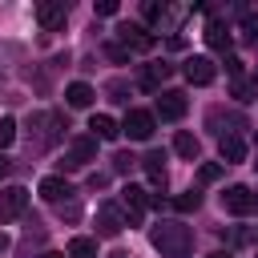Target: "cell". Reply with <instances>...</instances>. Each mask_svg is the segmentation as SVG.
Here are the masks:
<instances>
[{
	"mask_svg": "<svg viewBox=\"0 0 258 258\" xmlns=\"http://www.w3.org/2000/svg\"><path fill=\"white\" fill-rule=\"evenodd\" d=\"M121 210H125V226H137L149 210V194L141 185H125L121 189Z\"/></svg>",
	"mask_w": 258,
	"mask_h": 258,
	"instance_id": "obj_5",
	"label": "cell"
},
{
	"mask_svg": "<svg viewBox=\"0 0 258 258\" xmlns=\"http://www.w3.org/2000/svg\"><path fill=\"white\" fill-rule=\"evenodd\" d=\"M117 32H121V44H125L129 52H133V48H137V52H145V48H153V36H149V32H145L141 24H121Z\"/></svg>",
	"mask_w": 258,
	"mask_h": 258,
	"instance_id": "obj_11",
	"label": "cell"
},
{
	"mask_svg": "<svg viewBox=\"0 0 258 258\" xmlns=\"http://www.w3.org/2000/svg\"><path fill=\"white\" fill-rule=\"evenodd\" d=\"M12 141H16V121L4 117V121H0V149H8Z\"/></svg>",
	"mask_w": 258,
	"mask_h": 258,
	"instance_id": "obj_23",
	"label": "cell"
},
{
	"mask_svg": "<svg viewBox=\"0 0 258 258\" xmlns=\"http://www.w3.org/2000/svg\"><path fill=\"white\" fill-rule=\"evenodd\" d=\"M8 169H12V161H8V157H4V153H0V181H4V177H8Z\"/></svg>",
	"mask_w": 258,
	"mask_h": 258,
	"instance_id": "obj_30",
	"label": "cell"
},
{
	"mask_svg": "<svg viewBox=\"0 0 258 258\" xmlns=\"http://www.w3.org/2000/svg\"><path fill=\"white\" fill-rule=\"evenodd\" d=\"M109 258H129V254H125V250H113V254H109Z\"/></svg>",
	"mask_w": 258,
	"mask_h": 258,
	"instance_id": "obj_34",
	"label": "cell"
},
{
	"mask_svg": "<svg viewBox=\"0 0 258 258\" xmlns=\"http://www.w3.org/2000/svg\"><path fill=\"white\" fill-rule=\"evenodd\" d=\"M113 12H117V0H101L97 4V16H113Z\"/></svg>",
	"mask_w": 258,
	"mask_h": 258,
	"instance_id": "obj_27",
	"label": "cell"
},
{
	"mask_svg": "<svg viewBox=\"0 0 258 258\" xmlns=\"http://www.w3.org/2000/svg\"><path fill=\"white\" fill-rule=\"evenodd\" d=\"M206 44H210V48H230V28H226L222 20H210V28H206Z\"/></svg>",
	"mask_w": 258,
	"mask_h": 258,
	"instance_id": "obj_18",
	"label": "cell"
},
{
	"mask_svg": "<svg viewBox=\"0 0 258 258\" xmlns=\"http://www.w3.org/2000/svg\"><path fill=\"white\" fill-rule=\"evenodd\" d=\"M40 198L52 202V206H60L64 198H73V185H69L64 177H44V181H40Z\"/></svg>",
	"mask_w": 258,
	"mask_h": 258,
	"instance_id": "obj_14",
	"label": "cell"
},
{
	"mask_svg": "<svg viewBox=\"0 0 258 258\" xmlns=\"http://www.w3.org/2000/svg\"><path fill=\"white\" fill-rule=\"evenodd\" d=\"M40 258H64V254H56V250H44V254H40Z\"/></svg>",
	"mask_w": 258,
	"mask_h": 258,
	"instance_id": "obj_31",
	"label": "cell"
},
{
	"mask_svg": "<svg viewBox=\"0 0 258 258\" xmlns=\"http://www.w3.org/2000/svg\"><path fill=\"white\" fill-rule=\"evenodd\" d=\"M149 242L161 258H189V250H194V234L181 222H157L149 230Z\"/></svg>",
	"mask_w": 258,
	"mask_h": 258,
	"instance_id": "obj_1",
	"label": "cell"
},
{
	"mask_svg": "<svg viewBox=\"0 0 258 258\" xmlns=\"http://www.w3.org/2000/svg\"><path fill=\"white\" fill-rule=\"evenodd\" d=\"M141 165H145V173H149V185L161 189V185H165V153H161V149H149V153L141 157Z\"/></svg>",
	"mask_w": 258,
	"mask_h": 258,
	"instance_id": "obj_12",
	"label": "cell"
},
{
	"mask_svg": "<svg viewBox=\"0 0 258 258\" xmlns=\"http://www.w3.org/2000/svg\"><path fill=\"white\" fill-rule=\"evenodd\" d=\"M157 117H161V121H181V117H185V93L165 89V93L157 97Z\"/></svg>",
	"mask_w": 258,
	"mask_h": 258,
	"instance_id": "obj_9",
	"label": "cell"
},
{
	"mask_svg": "<svg viewBox=\"0 0 258 258\" xmlns=\"http://www.w3.org/2000/svg\"><path fill=\"white\" fill-rule=\"evenodd\" d=\"M165 16V4H145V20H161Z\"/></svg>",
	"mask_w": 258,
	"mask_h": 258,
	"instance_id": "obj_26",
	"label": "cell"
},
{
	"mask_svg": "<svg viewBox=\"0 0 258 258\" xmlns=\"http://www.w3.org/2000/svg\"><path fill=\"white\" fill-rule=\"evenodd\" d=\"M121 226H125V210L113 206V202H105V206L97 210V234H101V238H117Z\"/></svg>",
	"mask_w": 258,
	"mask_h": 258,
	"instance_id": "obj_8",
	"label": "cell"
},
{
	"mask_svg": "<svg viewBox=\"0 0 258 258\" xmlns=\"http://www.w3.org/2000/svg\"><path fill=\"white\" fill-rule=\"evenodd\" d=\"M165 77H169V64H165V60H153V64H145V73H141V89H149V93H153Z\"/></svg>",
	"mask_w": 258,
	"mask_h": 258,
	"instance_id": "obj_17",
	"label": "cell"
},
{
	"mask_svg": "<svg viewBox=\"0 0 258 258\" xmlns=\"http://www.w3.org/2000/svg\"><path fill=\"white\" fill-rule=\"evenodd\" d=\"M89 129H93V137H97V141H113V137L121 133V125H117L113 117H105V113H97V117L89 121Z\"/></svg>",
	"mask_w": 258,
	"mask_h": 258,
	"instance_id": "obj_16",
	"label": "cell"
},
{
	"mask_svg": "<svg viewBox=\"0 0 258 258\" xmlns=\"http://www.w3.org/2000/svg\"><path fill=\"white\" fill-rule=\"evenodd\" d=\"M222 206L230 210V214H258V189H250V185H230L226 194H222Z\"/></svg>",
	"mask_w": 258,
	"mask_h": 258,
	"instance_id": "obj_3",
	"label": "cell"
},
{
	"mask_svg": "<svg viewBox=\"0 0 258 258\" xmlns=\"http://www.w3.org/2000/svg\"><path fill=\"white\" fill-rule=\"evenodd\" d=\"M234 97H238V101H254V97H258V81L238 77V81H234Z\"/></svg>",
	"mask_w": 258,
	"mask_h": 258,
	"instance_id": "obj_21",
	"label": "cell"
},
{
	"mask_svg": "<svg viewBox=\"0 0 258 258\" xmlns=\"http://www.w3.org/2000/svg\"><path fill=\"white\" fill-rule=\"evenodd\" d=\"M69 258H97V238H73Z\"/></svg>",
	"mask_w": 258,
	"mask_h": 258,
	"instance_id": "obj_20",
	"label": "cell"
},
{
	"mask_svg": "<svg viewBox=\"0 0 258 258\" xmlns=\"http://www.w3.org/2000/svg\"><path fill=\"white\" fill-rule=\"evenodd\" d=\"M4 250H8V238H4V234H0V254H4Z\"/></svg>",
	"mask_w": 258,
	"mask_h": 258,
	"instance_id": "obj_33",
	"label": "cell"
},
{
	"mask_svg": "<svg viewBox=\"0 0 258 258\" xmlns=\"http://www.w3.org/2000/svg\"><path fill=\"white\" fill-rule=\"evenodd\" d=\"M121 133H129V141H149V137H153V113L129 109L125 121H121Z\"/></svg>",
	"mask_w": 258,
	"mask_h": 258,
	"instance_id": "obj_6",
	"label": "cell"
},
{
	"mask_svg": "<svg viewBox=\"0 0 258 258\" xmlns=\"http://www.w3.org/2000/svg\"><path fill=\"white\" fill-rule=\"evenodd\" d=\"M129 165H133V157H129V153H113V169H117V173H125Z\"/></svg>",
	"mask_w": 258,
	"mask_h": 258,
	"instance_id": "obj_25",
	"label": "cell"
},
{
	"mask_svg": "<svg viewBox=\"0 0 258 258\" xmlns=\"http://www.w3.org/2000/svg\"><path fill=\"white\" fill-rule=\"evenodd\" d=\"M24 210H28V189H24V185H8V189H0V226L16 222Z\"/></svg>",
	"mask_w": 258,
	"mask_h": 258,
	"instance_id": "obj_2",
	"label": "cell"
},
{
	"mask_svg": "<svg viewBox=\"0 0 258 258\" xmlns=\"http://www.w3.org/2000/svg\"><path fill=\"white\" fill-rule=\"evenodd\" d=\"M226 69H230V77H234V81L242 77V60H238V56H230V60H226Z\"/></svg>",
	"mask_w": 258,
	"mask_h": 258,
	"instance_id": "obj_29",
	"label": "cell"
},
{
	"mask_svg": "<svg viewBox=\"0 0 258 258\" xmlns=\"http://www.w3.org/2000/svg\"><path fill=\"white\" fill-rule=\"evenodd\" d=\"M218 153H222V161H226V165H234V161H242V157H246V141H242L238 133H222Z\"/></svg>",
	"mask_w": 258,
	"mask_h": 258,
	"instance_id": "obj_13",
	"label": "cell"
},
{
	"mask_svg": "<svg viewBox=\"0 0 258 258\" xmlns=\"http://www.w3.org/2000/svg\"><path fill=\"white\" fill-rule=\"evenodd\" d=\"M109 56H113V60H129V48H125V44H109Z\"/></svg>",
	"mask_w": 258,
	"mask_h": 258,
	"instance_id": "obj_28",
	"label": "cell"
},
{
	"mask_svg": "<svg viewBox=\"0 0 258 258\" xmlns=\"http://www.w3.org/2000/svg\"><path fill=\"white\" fill-rule=\"evenodd\" d=\"M173 206H177L181 214H189V210H198V206H202V194H198V189H189V194H181Z\"/></svg>",
	"mask_w": 258,
	"mask_h": 258,
	"instance_id": "obj_22",
	"label": "cell"
},
{
	"mask_svg": "<svg viewBox=\"0 0 258 258\" xmlns=\"http://www.w3.org/2000/svg\"><path fill=\"white\" fill-rule=\"evenodd\" d=\"M198 177L210 185V181H218V177H222V165H214V161H210V165H202V169H198Z\"/></svg>",
	"mask_w": 258,
	"mask_h": 258,
	"instance_id": "obj_24",
	"label": "cell"
},
{
	"mask_svg": "<svg viewBox=\"0 0 258 258\" xmlns=\"http://www.w3.org/2000/svg\"><path fill=\"white\" fill-rule=\"evenodd\" d=\"M181 73H185V81H189V85H210V81L218 77V69H214V60H210V56H189Z\"/></svg>",
	"mask_w": 258,
	"mask_h": 258,
	"instance_id": "obj_10",
	"label": "cell"
},
{
	"mask_svg": "<svg viewBox=\"0 0 258 258\" xmlns=\"http://www.w3.org/2000/svg\"><path fill=\"white\" fill-rule=\"evenodd\" d=\"M93 97H97V93H93V85H85V81H77V85H69V89H64V101H69L73 109H89V105H93Z\"/></svg>",
	"mask_w": 258,
	"mask_h": 258,
	"instance_id": "obj_15",
	"label": "cell"
},
{
	"mask_svg": "<svg viewBox=\"0 0 258 258\" xmlns=\"http://www.w3.org/2000/svg\"><path fill=\"white\" fill-rule=\"evenodd\" d=\"M210 258H234V254H230V250H218V254H210Z\"/></svg>",
	"mask_w": 258,
	"mask_h": 258,
	"instance_id": "obj_32",
	"label": "cell"
},
{
	"mask_svg": "<svg viewBox=\"0 0 258 258\" xmlns=\"http://www.w3.org/2000/svg\"><path fill=\"white\" fill-rule=\"evenodd\" d=\"M173 153L185 157V161H198V137L194 133H177L173 137Z\"/></svg>",
	"mask_w": 258,
	"mask_h": 258,
	"instance_id": "obj_19",
	"label": "cell"
},
{
	"mask_svg": "<svg viewBox=\"0 0 258 258\" xmlns=\"http://www.w3.org/2000/svg\"><path fill=\"white\" fill-rule=\"evenodd\" d=\"M89 161H97V137H77V141H69V149H64V169H85Z\"/></svg>",
	"mask_w": 258,
	"mask_h": 258,
	"instance_id": "obj_4",
	"label": "cell"
},
{
	"mask_svg": "<svg viewBox=\"0 0 258 258\" xmlns=\"http://www.w3.org/2000/svg\"><path fill=\"white\" fill-rule=\"evenodd\" d=\"M64 16H69V4H64V0H40V4H36V20H40L44 32H56V28L64 24Z\"/></svg>",
	"mask_w": 258,
	"mask_h": 258,
	"instance_id": "obj_7",
	"label": "cell"
}]
</instances>
